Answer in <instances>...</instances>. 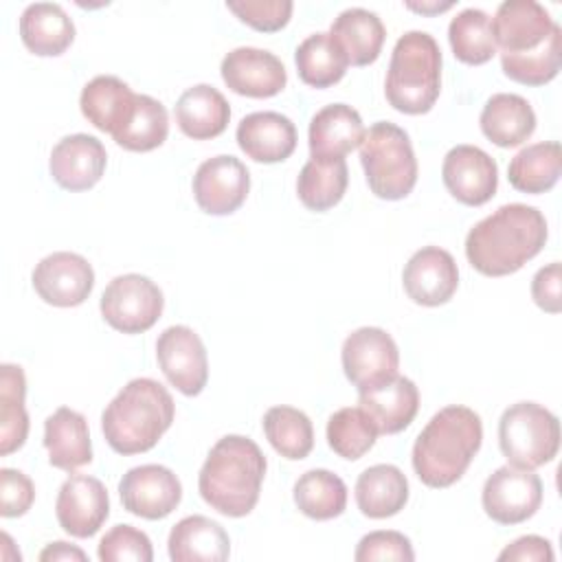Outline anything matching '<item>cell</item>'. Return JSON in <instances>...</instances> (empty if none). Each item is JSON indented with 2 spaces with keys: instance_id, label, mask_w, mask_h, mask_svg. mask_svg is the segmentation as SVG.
Masks as SVG:
<instances>
[{
  "instance_id": "6da1fadb",
  "label": "cell",
  "mask_w": 562,
  "mask_h": 562,
  "mask_svg": "<svg viewBox=\"0 0 562 562\" xmlns=\"http://www.w3.org/2000/svg\"><path fill=\"white\" fill-rule=\"evenodd\" d=\"M547 220L536 206L503 204L465 237V257L485 277H505L533 259L547 241Z\"/></svg>"
},
{
  "instance_id": "7a4b0ae2",
  "label": "cell",
  "mask_w": 562,
  "mask_h": 562,
  "mask_svg": "<svg viewBox=\"0 0 562 562\" xmlns=\"http://www.w3.org/2000/svg\"><path fill=\"white\" fill-rule=\"evenodd\" d=\"M483 441L479 413L468 406H446L430 417L413 443V470L428 487H450L457 483Z\"/></svg>"
},
{
  "instance_id": "3957f363",
  "label": "cell",
  "mask_w": 562,
  "mask_h": 562,
  "mask_svg": "<svg viewBox=\"0 0 562 562\" xmlns=\"http://www.w3.org/2000/svg\"><path fill=\"white\" fill-rule=\"evenodd\" d=\"M263 476L261 448L248 437L226 435L211 448L198 476V490L211 509L241 518L255 509Z\"/></svg>"
},
{
  "instance_id": "277c9868",
  "label": "cell",
  "mask_w": 562,
  "mask_h": 562,
  "mask_svg": "<svg viewBox=\"0 0 562 562\" xmlns=\"http://www.w3.org/2000/svg\"><path fill=\"white\" fill-rule=\"evenodd\" d=\"M176 415L171 393L151 378L130 380L101 415L108 446L119 454L151 450Z\"/></svg>"
},
{
  "instance_id": "5b68a950",
  "label": "cell",
  "mask_w": 562,
  "mask_h": 562,
  "mask_svg": "<svg viewBox=\"0 0 562 562\" xmlns=\"http://www.w3.org/2000/svg\"><path fill=\"white\" fill-rule=\"evenodd\" d=\"M441 92V50L426 31L404 33L391 53L384 94L404 114H426Z\"/></svg>"
},
{
  "instance_id": "8992f818",
  "label": "cell",
  "mask_w": 562,
  "mask_h": 562,
  "mask_svg": "<svg viewBox=\"0 0 562 562\" xmlns=\"http://www.w3.org/2000/svg\"><path fill=\"white\" fill-rule=\"evenodd\" d=\"M360 162L371 193L382 200H402L417 182V158L411 138L395 123L378 121L364 132Z\"/></svg>"
},
{
  "instance_id": "52a82bcc",
  "label": "cell",
  "mask_w": 562,
  "mask_h": 562,
  "mask_svg": "<svg viewBox=\"0 0 562 562\" xmlns=\"http://www.w3.org/2000/svg\"><path fill=\"white\" fill-rule=\"evenodd\" d=\"M498 446L512 465L536 470L558 454L560 422L542 404H512L498 419Z\"/></svg>"
},
{
  "instance_id": "ba28073f",
  "label": "cell",
  "mask_w": 562,
  "mask_h": 562,
  "mask_svg": "<svg viewBox=\"0 0 562 562\" xmlns=\"http://www.w3.org/2000/svg\"><path fill=\"white\" fill-rule=\"evenodd\" d=\"M160 288L143 274L130 272L114 277L101 294L103 321L123 334H143L156 325L162 314Z\"/></svg>"
},
{
  "instance_id": "9c48e42d",
  "label": "cell",
  "mask_w": 562,
  "mask_h": 562,
  "mask_svg": "<svg viewBox=\"0 0 562 562\" xmlns=\"http://www.w3.org/2000/svg\"><path fill=\"white\" fill-rule=\"evenodd\" d=\"M340 360L347 380L362 393L397 375L400 351L384 329L360 327L345 338Z\"/></svg>"
},
{
  "instance_id": "30bf717a",
  "label": "cell",
  "mask_w": 562,
  "mask_h": 562,
  "mask_svg": "<svg viewBox=\"0 0 562 562\" xmlns=\"http://www.w3.org/2000/svg\"><path fill=\"white\" fill-rule=\"evenodd\" d=\"M481 503L485 514L498 525L525 522L542 503V481L533 470L507 463L487 476Z\"/></svg>"
},
{
  "instance_id": "8fae6325",
  "label": "cell",
  "mask_w": 562,
  "mask_h": 562,
  "mask_svg": "<svg viewBox=\"0 0 562 562\" xmlns=\"http://www.w3.org/2000/svg\"><path fill=\"white\" fill-rule=\"evenodd\" d=\"M156 358L165 378L184 395L202 393L209 380V360L202 338L187 325L167 327L156 340Z\"/></svg>"
},
{
  "instance_id": "7c38bea8",
  "label": "cell",
  "mask_w": 562,
  "mask_h": 562,
  "mask_svg": "<svg viewBox=\"0 0 562 562\" xmlns=\"http://www.w3.org/2000/svg\"><path fill=\"white\" fill-rule=\"evenodd\" d=\"M119 496L123 507L145 520H160L169 516L182 498L180 479L165 465H136L119 481Z\"/></svg>"
},
{
  "instance_id": "4fadbf2b",
  "label": "cell",
  "mask_w": 562,
  "mask_h": 562,
  "mask_svg": "<svg viewBox=\"0 0 562 562\" xmlns=\"http://www.w3.org/2000/svg\"><path fill=\"white\" fill-rule=\"evenodd\" d=\"M31 281L44 303L55 307H75L90 296L94 288V270L86 257L59 250L35 266Z\"/></svg>"
},
{
  "instance_id": "5bb4252c",
  "label": "cell",
  "mask_w": 562,
  "mask_h": 562,
  "mask_svg": "<svg viewBox=\"0 0 562 562\" xmlns=\"http://www.w3.org/2000/svg\"><path fill=\"white\" fill-rule=\"evenodd\" d=\"M250 173L235 156H213L204 160L193 176V198L209 215L235 213L248 195Z\"/></svg>"
},
{
  "instance_id": "9a60e30c",
  "label": "cell",
  "mask_w": 562,
  "mask_h": 562,
  "mask_svg": "<svg viewBox=\"0 0 562 562\" xmlns=\"http://www.w3.org/2000/svg\"><path fill=\"white\" fill-rule=\"evenodd\" d=\"M490 22L496 48L503 55H522L540 48L558 26L536 0H505Z\"/></svg>"
},
{
  "instance_id": "2e32d148",
  "label": "cell",
  "mask_w": 562,
  "mask_h": 562,
  "mask_svg": "<svg viewBox=\"0 0 562 562\" xmlns=\"http://www.w3.org/2000/svg\"><path fill=\"white\" fill-rule=\"evenodd\" d=\"M441 180L450 195L468 206H481L496 193V160L474 145L452 147L441 165Z\"/></svg>"
},
{
  "instance_id": "e0dca14e",
  "label": "cell",
  "mask_w": 562,
  "mask_h": 562,
  "mask_svg": "<svg viewBox=\"0 0 562 562\" xmlns=\"http://www.w3.org/2000/svg\"><path fill=\"white\" fill-rule=\"evenodd\" d=\"M110 514V498L105 485L88 474L68 476L55 501V516L59 527L75 538L94 536Z\"/></svg>"
},
{
  "instance_id": "ac0fdd59",
  "label": "cell",
  "mask_w": 562,
  "mask_h": 562,
  "mask_svg": "<svg viewBox=\"0 0 562 562\" xmlns=\"http://www.w3.org/2000/svg\"><path fill=\"white\" fill-rule=\"evenodd\" d=\"M220 72L233 92L252 99L274 97L288 83V72L281 59L270 50L252 46H239L226 53Z\"/></svg>"
},
{
  "instance_id": "d6986e66",
  "label": "cell",
  "mask_w": 562,
  "mask_h": 562,
  "mask_svg": "<svg viewBox=\"0 0 562 562\" xmlns=\"http://www.w3.org/2000/svg\"><path fill=\"white\" fill-rule=\"evenodd\" d=\"M402 283L411 301L426 307L443 305L459 285V268L454 257L439 248L426 246L417 250L402 272Z\"/></svg>"
},
{
  "instance_id": "ffe728a7",
  "label": "cell",
  "mask_w": 562,
  "mask_h": 562,
  "mask_svg": "<svg viewBox=\"0 0 562 562\" xmlns=\"http://www.w3.org/2000/svg\"><path fill=\"white\" fill-rule=\"evenodd\" d=\"M108 165L105 147L90 134L64 136L50 151L48 169L53 180L66 191H86L94 187Z\"/></svg>"
},
{
  "instance_id": "44dd1931",
  "label": "cell",
  "mask_w": 562,
  "mask_h": 562,
  "mask_svg": "<svg viewBox=\"0 0 562 562\" xmlns=\"http://www.w3.org/2000/svg\"><path fill=\"white\" fill-rule=\"evenodd\" d=\"M239 149L255 162H281L296 149V127L281 112H252L235 132Z\"/></svg>"
},
{
  "instance_id": "7402d4cb",
  "label": "cell",
  "mask_w": 562,
  "mask_h": 562,
  "mask_svg": "<svg viewBox=\"0 0 562 562\" xmlns=\"http://www.w3.org/2000/svg\"><path fill=\"white\" fill-rule=\"evenodd\" d=\"M358 406L369 415L378 435H395L411 426L419 408V391L413 380L395 375L389 382L358 393Z\"/></svg>"
},
{
  "instance_id": "603a6c76",
  "label": "cell",
  "mask_w": 562,
  "mask_h": 562,
  "mask_svg": "<svg viewBox=\"0 0 562 562\" xmlns=\"http://www.w3.org/2000/svg\"><path fill=\"white\" fill-rule=\"evenodd\" d=\"M364 132L362 119L351 105H325L310 121V154L312 158H345L360 147Z\"/></svg>"
},
{
  "instance_id": "cb8c5ba5",
  "label": "cell",
  "mask_w": 562,
  "mask_h": 562,
  "mask_svg": "<svg viewBox=\"0 0 562 562\" xmlns=\"http://www.w3.org/2000/svg\"><path fill=\"white\" fill-rule=\"evenodd\" d=\"M44 448L53 468L72 472L88 465L92 461V443L86 417L68 406H59L44 422Z\"/></svg>"
},
{
  "instance_id": "d4e9b609",
  "label": "cell",
  "mask_w": 562,
  "mask_h": 562,
  "mask_svg": "<svg viewBox=\"0 0 562 562\" xmlns=\"http://www.w3.org/2000/svg\"><path fill=\"white\" fill-rule=\"evenodd\" d=\"M136 94L114 75H99L88 81L79 97L81 114L101 132L116 134L134 112Z\"/></svg>"
},
{
  "instance_id": "484cf974",
  "label": "cell",
  "mask_w": 562,
  "mask_h": 562,
  "mask_svg": "<svg viewBox=\"0 0 562 562\" xmlns=\"http://www.w3.org/2000/svg\"><path fill=\"white\" fill-rule=\"evenodd\" d=\"M173 114L184 136L193 140H206L220 136L226 130L231 105L217 88L198 83L180 94Z\"/></svg>"
},
{
  "instance_id": "4316f807",
  "label": "cell",
  "mask_w": 562,
  "mask_h": 562,
  "mask_svg": "<svg viewBox=\"0 0 562 562\" xmlns=\"http://www.w3.org/2000/svg\"><path fill=\"white\" fill-rule=\"evenodd\" d=\"M167 547L173 562H224L231 553V540L224 527L198 514L173 525Z\"/></svg>"
},
{
  "instance_id": "83f0119b",
  "label": "cell",
  "mask_w": 562,
  "mask_h": 562,
  "mask_svg": "<svg viewBox=\"0 0 562 562\" xmlns=\"http://www.w3.org/2000/svg\"><path fill=\"white\" fill-rule=\"evenodd\" d=\"M20 37L40 57H57L75 40V24L55 2H33L20 15Z\"/></svg>"
},
{
  "instance_id": "f1b7e54d",
  "label": "cell",
  "mask_w": 562,
  "mask_h": 562,
  "mask_svg": "<svg viewBox=\"0 0 562 562\" xmlns=\"http://www.w3.org/2000/svg\"><path fill=\"white\" fill-rule=\"evenodd\" d=\"M481 132L498 147H518L536 130V112L520 94H492L479 116Z\"/></svg>"
},
{
  "instance_id": "f546056e",
  "label": "cell",
  "mask_w": 562,
  "mask_h": 562,
  "mask_svg": "<svg viewBox=\"0 0 562 562\" xmlns=\"http://www.w3.org/2000/svg\"><path fill=\"white\" fill-rule=\"evenodd\" d=\"M329 35L342 48L351 66H369L382 53L386 29L378 13L362 7H351L338 13V18L331 22Z\"/></svg>"
},
{
  "instance_id": "4dcf8cb0",
  "label": "cell",
  "mask_w": 562,
  "mask_h": 562,
  "mask_svg": "<svg viewBox=\"0 0 562 562\" xmlns=\"http://www.w3.org/2000/svg\"><path fill=\"white\" fill-rule=\"evenodd\" d=\"M408 481L397 465L378 463L367 468L356 481L358 509L369 518H389L404 509Z\"/></svg>"
},
{
  "instance_id": "1f68e13d",
  "label": "cell",
  "mask_w": 562,
  "mask_h": 562,
  "mask_svg": "<svg viewBox=\"0 0 562 562\" xmlns=\"http://www.w3.org/2000/svg\"><path fill=\"white\" fill-rule=\"evenodd\" d=\"M562 171V147L558 140H544L522 147L507 167L509 184L522 193H544L555 187Z\"/></svg>"
},
{
  "instance_id": "d6a6232c",
  "label": "cell",
  "mask_w": 562,
  "mask_h": 562,
  "mask_svg": "<svg viewBox=\"0 0 562 562\" xmlns=\"http://www.w3.org/2000/svg\"><path fill=\"white\" fill-rule=\"evenodd\" d=\"M347 182L345 158H310L296 178V193L305 209L323 213L342 200Z\"/></svg>"
},
{
  "instance_id": "836d02e7",
  "label": "cell",
  "mask_w": 562,
  "mask_h": 562,
  "mask_svg": "<svg viewBox=\"0 0 562 562\" xmlns=\"http://www.w3.org/2000/svg\"><path fill=\"white\" fill-rule=\"evenodd\" d=\"M294 61L301 81L312 88H329L338 83L349 66L347 55L329 33L305 37L294 53Z\"/></svg>"
},
{
  "instance_id": "e575fe53",
  "label": "cell",
  "mask_w": 562,
  "mask_h": 562,
  "mask_svg": "<svg viewBox=\"0 0 562 562\" xmlns=\"http://www.w3.org/2000/svg\"><path fill=\"white\" fill-rule=\"evenodd\" d=\"M26 380L18 364L0 367V454L7 457L24 446L29 415L24 408Z\"/></svg>"
},
{
  "instance_id": "d590c367",
  "label": "cell",
  "mask_w": 562,
  "mask_h": 562,
  "mask_svg": "<svg viewBox=\"0 0 562 562\" xmlns=\"http://www.w3.org/2000/svg\"><path fill=\"white\" fill-rule=\"evenodd\" d=\"M296 507L314 520H331L347 507V485L329 470H307L294 483Z\"/></svg>"
},
{
  "instance_id": "8d00e7d4",
  "label": "cell",
  "mask_w": 562,
  "mask_h": 562,
  "mask_svg": "<svg viewBox=\"0 0 562 562\" xmlns=\"http://www.w3.org/2000/svg\"><path fill=\"white\" fill-rule=\"evenodd\" d=\"M448 42L454 57L470 66H481L496 55L490 15L474 7L459 11L450 20Z\"/></svg>"
},
{
  "instance_id": "74e56055",
  "label": "cell",
  "mask_w": 562,
  "mask_h": 562,
  "mask_svg": "<svg viewBox=\"0 0 562 562\" xmlns=\"http://www.w3.org/2000/svg\"><path fill=\"white\" fill-rule=\"evenodd\" d=\"M263 432L270 446L285 459H305L314 448L310 417L294 406H272L263 415Z\"/></svg>"
},
{
  "instance_id": "f35d334b",
  "label": "cell",
  "mask_w": 562,
  "mask_h": 562,
  "mask_svg": "<svg viewBox=\"0 0 562 562\" xmlns=\"http://www.w3.org/2000/svg\"><path fill=\"white\" fill-rule=\"evenodd\" d=\"M167 134L169 116L165 105L149 94H136L130 121L112 138L127 151H151L165 143Z\"/></svg>"
},
{
  "instance_id": "ab89813d",
  "label": "cell",
  "mask_w": 562,
  "mask_h": 562,
  "mask_svg": "<svg viewBox=\"0 0 562 562\" xmlns=\"http://www.w3.org/2000/svg\"><path fill=\"white\" fill-rule=\"evenodd\" d=\"M378 439V428L360 406H347L336 411L327 422L329 448L349 461L364 457Z\"/></svg>"
},
{
  "instance_id": "60d3db41",
  "label": "cell",
  "mask_w": 562,
  "mask_h": 562,
  "mask_svg": "<svg viewBox=\"0 0 562 562\" xmlns=\"http://www.w3.org/2000/svg\"><path fill=\"white\" fill-rule=\"evenodd\" d=\"M562 64V31L553 29L551 37L536 50L522 55H503L501 66L503 72L522 86H544L560 72Z\"/></svg>"
},
{
  "instance_id": "b9f144b4",
  "label": "cell",
  "mask_w": 562,
  "mask_h": 562,
  "mask_svg": "<svg viewBox=\"0 0 562 562\" xmlns=\"http://www.w3.org/2000/svg\"><path fill=\"white\" fill-rule=\"evenodd\" d=\"M97 555L103 562H151L154 549L145 531L132 525H114L101 538Z\"/></svg>"
},
{
  "instance_id": "7bdbcfd3",
  "label": "cell",
  "mask_w": 562,
  "mask_h": 562,
  "mask_svg": "<svg viewBox=\"0 0 562 562\" xmlns=\"http://www.w3.org/2000/svg\"><path fill=\"white\" fill-rule=\"evenodd\" d=\"M244 24L261 33L281 31L292 15L294 4L290 0H231L226 2Z\"/></svg>"
},
{
  "instance_id": "ee69618b",
  "label": "cell",
  "mask_w": 562,
  "mask_h": 562,
  "mask_svg": "<svg viewBox=\"0 0 562 562\" xmlns=\"http://www.w3.org/2000/svg\"><path fill=\"white\" fill-rule=\"evenodd\" d=\"M356 562H375V560H397L411 562L415 560V551L411 540L400 531H371L360 538L356 553Z\"/></svg>"
},
{
  "instance_id": "f6af8a7d",
  "label": "cell",
  "mask_w": 562,
  "mask_h": 562,
  "mask_svg": "<svg viewBox=\"0 0 562 562\" xmlns=\"http://www.w3.org/2000/svg\"><path fill=\"white\" fill-rule=\"evenodd\" d=\"M35 501V485L33 481L11 468L0 470V514L4 518H15L22 516L31 509Z\"/></svg>"
},
{
  "instance_id": "bcb514c9",
  "label": "cell",
  "mask_w": 562,
  "mask_h": 562,
  "mask_svg": "<svg viewBox=\"0 0 562 562\" xmlns=\"http://www.w3.org/2000/svg\"><path fill=\"white\" fill-rule=\"evenodd\" d=\"M562 277H560V263L553 261L544 268H540L533 274L531 281V299L533 303L549 312V314H558L562 310Z\"/></svg>"
},
{
  "instance_id": "7dc6e473",
  "label": "cell",
  "mask_w": 562,
  "mask_h": 562,
  "mask_svg": "<svg viewBox=\"0 0 562 562\" xmlns=\"http://www.w3.org/2000/svg\"><path fill=\"white\" fill-rule=\"evenodd\" d=\"M498 560H516V562H551L553 560V549L551 542L542 536H522L507 544L501 553Z\"/></svg>"
},
{
  "instance_id": "c3c4849f",
  "label": "cell",
  "mask_w": 562,
  "mask_h": 562,
  "mask_svg": "<svg viewBox=\"0 0 562 562\" xmlns=\"http://www.w3.org/2000/svg\"><path fill=\"white\" fill-rule=\"evenodd\" d=\"M40 560L42 562H57V560H79V562H86L88 555L79 547H72L68 542H50L40 553Z\"/></svg>"
},
{
  "instance_id": "681fc988",
  "label": "cell",
  "mask_w": 562,
  "mask_h": 562,
  "mask_svg": "<svg viewBox=\"0 0 562 562\" xmlns=\"http://www.w3.org/2000/svg\"><path fill=\"white\" fill-rule=\"evenodd\" d=\"M406 7L413 9V11H419V13H441V11H448L452 7V2H446V4H437V2L435 4H424V2L413 4V2H408Z\"/></svg>"
}]
</instances>
